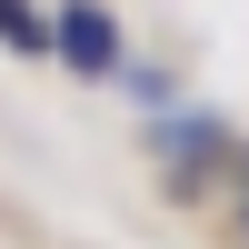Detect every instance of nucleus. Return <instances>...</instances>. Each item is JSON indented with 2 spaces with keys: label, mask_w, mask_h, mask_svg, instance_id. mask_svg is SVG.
Segmentation results:
<instances>
[{
  "label": "nucleus",
  "mask_w": 249,
  "mask_h": 249,
  "mask_svg": "<svg viewBox=\"0 0 249 249\" xmlns=\"http://www.w3.org/2000/svg\"><path fill=\"white\" fill-rule=\"evenodd\" d=\"M0 40H10V50H50V30H40L30 0H0Z\"/></svg>",
  "instance_id": "f03ea898"
},
{
  "label": "nucleus",
  "mask_w": 249,
  "mask_h": 249,
  "mask_svg": "<svg viewBox=\"0 0 249 249\" xmlns=\"http://www.w3.org/2000/svg\"><path fill=\"white\" fill-rule=\"evenodd\" d=\"M50 50L70 60V70H120V20L100 10V0H60V20H50Z\"/></svg>",
  "instance_id": "f257e3e1"
}]
</instances>
